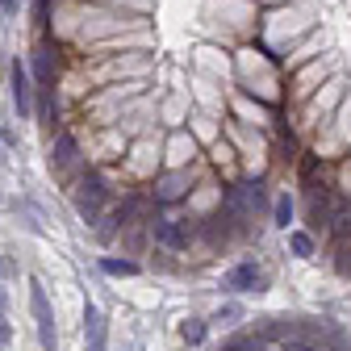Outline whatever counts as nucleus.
Returning a JSON list of instances; mask_svg holds the SVG:
<instances>
[{"label": "nucleus", "instance_id": "nucleus-1", "mask_svg": "<svg viewBox=\"0 0 351 351\" xmlns=\"http://www.w3.org/2000/svg\"><path fill=\"white\" fill-rule=\"evenodd\" d=\"M29 310L38 318V343H42V351H55V314H51L47 289H42L38 280H29Z\"/></svg>", "mask_w": 351, "mask_h": 351}, {"label": "nucleus", "instance_id": "nucleus-2", "mask_svg": "<svg viewBox=\"0 0 351 351\" xmlns=\"http://www.w3.org/2000/svg\"><path fill=\"white\" fill-rule=\"evenodd\" d=\"M105 197H109V189H105V180L101 176H84L80 180V189H75V209H80V217H93L101 213V205H105Z\"/></svg>", "mask_w": 351, "mask_h": 351}, {"label": "nucleus", "instance_id": "nucleus-3", "mask_svg": "<svg viewBox=\"0 0 351 351\" xmlns=\"http://www.w3.org/2000/svg\"><path fill=\"white\" fill-rule=\"evenodd\" d=\"M9 84H13V109H17V117L25 121V117L34 113V75H29L21 63H13Z\"/></svg>", "mask_w": 351, "mask_h": 351}, {"label": "nucleus", "instance_id": "nucleus-4", "mask_svg": "<svg viewBox=\"0 0 351 351\" xmlns=\"http://www.w3.org/2000/svg\"><path fill=\"white\" fill-rule=\"evenodd\" d=\"M84 330H88V351H105V318L93 301L84 305Z\"/></svg>", "mask_w": 351, "mask_h": 351}, {"label": "nucleus", "instance_id": "nucleus-5", "mask_svg": "<svg viewBox=\"0 0 351 351\" xmlns=\"http://www.w3.org/2000/svg\"><path fill=\"white\" fill-rule=\"evenodd\" d=\"M155 239H159L167 251H184V247H189V230H184L180 222H167V217H159V222H155Z\"/></svg>", "mask_w": 351, "mask_h": 351}, {"label": "nucleus", "instance_id": "nucleus-6", "mask_svg": "<svg viewBox=\"0 0 351 351\" xmlns=\"http://www.w3.org/2000/svg\"><path fill=\"white\" fill-rule=\"evenodd\" d=\"M263 285V272L255 268V263L247 259V263H239V268L226 276V289H239V293H247V289H259Z\"/></svg>", "mask_w": 351, "mask_h": 351}, {"label": "nucleus", "instance_id": "nucleus-7", "mask_svg": "<svg viewBox=\"0 0 351 351\" xmlns=\"http://www.w3.org/2000/svg\"><path fill=\"white\" fill-rule=\"evenodd\" d=\"M51 55H55V51L47 47V42H42V47L34 51V75H38V84H42V88L55 80V59H51Z\"/></svg>", "mask_w": 351, "mask_h": 351}, {"label": "nucleus", "instance_id": "nucleus-8", "mask_svg": "<svg viewBox=\"0 0 351 351\" xmlns=\"http://www.w3.org/2000/svg\"><path fill=\"white\" fill-rule=\"evenodd\" d=\"M71 159H75V138H71V134H59V143L51 147V163H55V167H67Z\"/></svg>", "mask_w": 351, "mask_h": 351}, {"label": "nucleus", "instance_id": "nucleus-9", "mask_svg": "<svg viewBox=\"0 0 351 351\" xmlns=\"http://www.w3.org/2000/svg\"><path fill=\"white\" fill-rule=\"evenodd\" d=\"M101 272L105 276H138V263L134 259H101Z\"/></svg>", "mask_w": 351, "mask_h": 351}, {"label": "nucleus", "instance_id": "nucleus-10", "mask_svg": "<svg viewBox=\"0 0 351 351\" xmlns=\"http://www.w3.org/2000/svg\"><path fill=\"white\" fill-rule=\"evenodd\" d=\"M180 335H184V343L197 347V343L205 339V322H201V318H184V322H180Z\"/></svg>", "mask_w": 351, "mask_h": 351}, {"label": "nucleus", "instance_id": "nucleus-11", "mask_svg": "<svg viewBox=\"0 0 351 351\" xmlns=\"http://www.w3.org/2000/svg\"><path fill=\"white\" fill-rule=\"evenodd\" d=\"M289 247H293V255H301V259H305V255H314V239H310V234H301V230L289 234Z\"/></svg>", "mask_w": 351, "mask_h": 351}, {"label": "nucleus", "instance_id": "nucleus-12", "mask_svg": "<svg viewBox=\"0 0 351 351\" xmlns=\"http://www.w3.org/2000/svg\"><path fill=\"white\" fill-rule=\"evenodd\" d=\"M289 222H293V201H289V197H280V201H276V226H285V230H289Z\"/></svg>", "mask_w": 351, "mask_h": 351}, {"label": "nucleus", "instance_id": "nucleus-13", "mask_svg": "<svg viewBox=\"0 0 351 351\" xmlns=\"http://www.w3.org/2000/svg\"><path fill=\"white\" fill-rule=\"evenodd\" d=\"M222 351H259V343H255V339H234V343H226Z\"/></svg>", "mask_w": 351, "mask_h": 351}, {"label": "nucleus", "instance_id": "nucleus-14", "mask_svg": "<svg viewBox=\"0 0 351 351\" xmlns=\"http://www.w3.org/2000/svg\"><path fill=\"white\" fill-rule=\"evenodd\" d=\"M159 197H163V201H176V197H180V180H163Z\"/></svg>", "mask_w": 351, "mask_h": 351}, {"label": "nucleus", "instance_id": "nucleus-15", "mask_svg": "<svg viewBox=\"0 0 351 351\" xmlns=\"http://www.w3.org/2000/svg\"><path fill=\"white\" fill-rule=\"evenodd\" d=\"M285 351H322V347H314V343H301V339H293V343H285Z\"/></svg>", "mask_w": 351, "mask_h": 351}, {"label": "nucleus", "instance_id": "nucleus-16", "mask_svg": "<svg viewBox=\"0 0 351 351\" xmlns=\"http://www.w3.org/2000/svg\"><path fill=\"white\" fill-rule=\"evenodd\" d=\"M0 276H5V280H9V276H17V268H13V263L5 259V251H0Z\"/></svg>", "mask_w": 351, "mask_h": 351}, {"label": "nucleus", "instance_id": "nucleus-17", "mask_svg": "<svg viewBox=\"0 0 351 351\" xmlns=\"http://www.w3.org/2000/svg\"><path fill=\"white\" fill-rule=\"evenodd\" d=\"M13 339V330H9V322H5V314H0V347H5Z\"/></svg>", "mask_w": 351, "mask_h": 351}, {"label": "nucleus", "instance_id": "nucleus-18", "mask_svg": "<svg viewBox=\"0 0 351 351\" xmlns=\"http://www.w3.org/2000/svg\"><path fill=\"white\" fill-rule=\"evenodd\" d=\"M21 9V0H0V13H17Z\"/></svg>", "mask_w": 351, "mask_h": 351}, {"label": "nucleus", "instance_id": "nucleus-19", "mask_svg": "<svg viewBox=\"0 0 351 351\" xmlns=\"http://www.w3.org/2000/svg\"><path fill=\"white\" fill-rule=\"evenodd\" d=\"M0 75H5V63H0Z\"/></svg>", "mask_w": 351, "mask_h": 351}, {"label": "nucleus", "instance_id": "nucleus-20", "mask_svg": "<svg viewBox=\"0 0 351 351\" xmlns=\"http://www.w3.org/2000/svg\"><path fill=\"white\" fill-rule=\"evenodd\" d=\"M0 17H5V13H0ZM0 25H5V21H0Z\"/></svg>", "mask_w": 351, "mask_h": 351}]
</instances>
